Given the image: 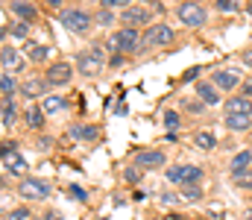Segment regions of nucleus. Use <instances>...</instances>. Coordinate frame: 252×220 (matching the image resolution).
<instances>
[{
    "mask_svg": "<svg viewBox=\"0 0 252 220\" xmlns=\"http://www.w3.org/2000/svg\"><path fill=\"white\" fill-rule=\"evenodd\" d=\"M0 59H3V65H6V68H21V65H18L21 59H18V53H15L9 44H3V50H0Z\"/></svg>",
    "mask_w": 252,
    "mask_h": 220,
    "instance_id": "nucleus-22",
    "label": "nucleus"
},
{
    "mask_svg": "<svg viewBox=\"0 0 252 220\" xmlns=\"http://www.w3.org/2000/svg\"><path fill=\"white\" fill-rule=\"evenodd\" d=\"M27 56H30L32 62H44V59L50 56V50L41 47V44H35V41H27Z\"/></svg>",
    "mask_w": 252,
    "mask_h": 220,
    "instance_id": "nucleus-19",
    "label": "nucleus"
},
{
    "mask_svg": "<svg viewBox=\"0 0 252 220\" xmlns=\"http://www.w3.org/2000/svg\"><path fill=\"white\" fill-rule=\"evenodd\" d=\"M47 3H50V6H59V3H62V0H47Z\"/></svg>",
    "mask_w": 252,
    "mask_h": 220,
    "instance_id": "nucleus-44",
    "label": "nucleus"
},
{
    "mask_svg": "<svg viewBox=\"0 0 252 220\" xmlns=\"http://www.w3.org/2000/svg\"><path fill=\"white\" fill-rule=\"evenodd\" d=\"M0 88H3V100H12V94L18 91V82H15L9 73H3V76H0Z\"/></svg>",
    "mask_w": 252,
    "mask_h": 220,
    "instance_id": "nucleus-23",
    "label": "nucleus"
},
{
    "mask_svg": "<svg viewBox=\"0 0 252 220\" xmlns=\"http://www.w3.org/2000/svg\"><path fill=\"white\" fill-rule=\"evenodd\" d=\"M241 91H244V97H252V76L244 79V88H241Z\"/></svg>",
    "mask_w": 252,
    "mask_h": 220,
    "instance_id": "nucleus-39",
    "label": "nucleus"
},
{
    "mask_svg": "<svg viewBox=\"0 0 252 220\" xmlns=\"http://www.w3.org/2000/svg\"><path fill=\"white\" fill-rule=\"evenodd\" d=\"M76 65H79V71L85 73V76H94V73L100 71V65H106V47L94 44V47L82 50L79 59H76Z\"/></svg>",
    "mask_w": 252,
    "mask_h": 220,
    "instance_id": "nucleus-1",
    "label": "nucleus"
},
{
    "mask_svg": "<svg viewBox=\"0 0 252 220\" xmlns=\"http://www.w3.org/2000/svg\"><path fill=\"white\" fill-rule=\"evenodd\" d=\"M70 197L85 203V200H88V191H85V188H79V185H70Z\"/></svg>",
    "mask_w": 252,
    "mask_h": 220,
    "instance_id": "nucleus-34",
    "label": "nucleus"
},
{
    "mask_svg": "<svg viewBox=\"0 0 252 220\" xmlns=\"http://www.w3.org/2000/svg\"><path fill=\"white\" fill-rule=\"evenodd\" d=\"M15 118H18L15 103H12V100H3V126H12V124H15Z\"/></svg>",
    "mask_w": 252,
    "mask_h": 220,
    "instance_id": "nucleus-25",
    "label": "nucleus"
},
{
    "mask_svg": "<svg viewBox=\"0 0 252 220\" xmlns=\"http://www.w3.org/2000/svg\"><path fill=\"white\" fill-rule=\"evenodd\" d=\"M3 167L12 173V176H27V161L15 153V147H3Z\"/></svg>",
    "mask_w": 252,
    "mask_h": 220,
    "instance_id": "nucleus-5",
    "label": "nucleus"
},
{
    "mask_svg": "<svg viewBox=\"0 0 252 220\" xmlns=\"http://www.w3.org/2000/svg\"><path fill=\"white\" fill-rule=\"evenodd\" d=\"M41 109H44V112H62V109H67V100L50 94V97H44V106H41Z\"/></svg>",
    "mask_w": 252,
    "mask_h": 220,
    "instance_id": "nucleus-21",
    "label": "nucleus"
},
{
    "mask_svg": "<svg viewBox=\"0 0 252 220\" xmlns=\"http://www.w3.org/2000/svg\"><path fill=\"white\" fill-rule=\"evenodd\" d=\"M70 135L79 138V141H94L100 135V129L97 126H70Z\"/></svg>",
    "mask_w": 252,
    "mask_h": 220,
    "instance_id": "nucleus-17",
    "label": "nucleus"
},
{
    "mask_svg": "<svg viewBox=\"0 0 252 220\" xmlns=\"http://www.w3.org/2000/svg\"><path fill=\"white\" fill-rule=\"evenodd\" d=\"M44 85H50V82H44V79L32 76V79H27V82L21 85V91H24L27 97H38V94H44Z\"/></svg>",
    "mask_w": 252,
    "mask_h": 220,
    "instance_id": "nucleus-15",
    "label": "nucleus"
},
{
    "mask_svg": "<svg viewBox=\"0 0 252 220\" xmlns=\"http://www.w3.org/2000/svg\"><path fill=\"white\" fill-rule=\"evenodd\" d=\"M9 9H12V15H15V18H21V21H27V24H32V21L38 18L35 6H32V3H27V0H12V3H9Z\"/></svg>",
    "mask_w": 252,
    "mask_h": 220,
    "instance_id": "nucleus-10",
    "label": "nucleus"
},
{
    "mask_svg": "<svg viewBox=\"0 0 252 220\" xmlns=\"http://www.w3.org/2000/svg\"><path fill=\"white\" fill-rule=\"evenodd\" d=\"M97 220H109V218H97Z\"/></svg>",
    "mask_w": 252,
    "mask_h": 220,
    "instance_id": "nucleus-46",
    "label": "nucleus"
},
{
    "mask_svg": "<svg viewBox=\"0 0 252 220\" xmlns=\"http://www.w3.org/2000/svg\"><path fill=\"white\" fill-rule=\"evenodd\" d=\"M129 3H132V0H100L103 9H112V6H124V9H129Z\"/></svg>",
    "mask_w": 252,
    "mask_h": 220,
    "instance_id": "nucleus-35",
    "label": "nucleus"
},
{
    "mask_svg": "<svg viewBox=\"0 0 252 220\" xmlns=\"http://www.w3.org/2000/svg\"><path fill=\"white\" fill-rule=\"evenodd\" d=\"M126 21V27H141V24H150V12L147 9H141V6H129L124 9V15H121Z\"/></svg>",
    "mask_w": 252,
    "mask_h": 220,
    "instance_id": "nucleus-11",
    "label": "nucleus"
},
{
    "mask_svg": "<svg viewBox=\"0 0 252 220\" xmlns=\"http://www.w3.org/2000/svg\"><path fill=\"white\" fill-rule=\"evenodd\" d=\"M109 65H112V68H121V65H124V53H115V56L109 59Z\"/></svg>",
    "mask_w": 252,
    "mask_h": 220,
    "instance_id": "nucleus-38",
    "label": "nucleus"
},
{
    "mask_svg": "<svg viewBox=\"0 0 252 220\" xmlns=\"http://www.w3.org/2000/svg\"><path fill=\"white\" fill-rule=\"evenodd\" d=\"M250 15H252V6H250Z\"/></svg>",
    "mask_w": 252,
    "mask_h": 220,
    "instance_id": "nucleus-47",
    "label": "nucleus"
},
{
    "mask_svg": "<svg viewBox=\"0 0 252 220\" xmlns=\"http://www.w3.org/2000/svg\"><path fill=\"white\" fill-rule=\"evenodd\" d=\"M244 220H252V209H250V212H247V215H244Z\"/></svg>",
    "mask_w": 252,
    "mask_h": 220,
    "instance_id": "nucleus-45",
    "label": "nucleus"
},
{
    "mask_svg": "<svg viewBox=\"0 0 252 220\" xmlns=\"http://www.w3.org/2000/svg\"><path fill=\"white\" fill-rule=\"evenodd\" d=\"M115 21V15H112V9H100L97 15H94V24H100V27H109Z\"/></svg>",
    "mask_w": 252,
    "mask_h": 220,
    "instance_id": "nucleus-30",
    "label": "nucleus"
},
{
    "mask_svg": "<svg viewBox=\"0 0 252 220\" xmlns=\"http://www.w3.org/2000/svg\"><path fill=\"white\" fill-rule=\"evenodd\" d=\"M124 179H126V182H129V185H135V182L141 179V167H138V164H135V167H126Z\"/></svg>",
    "mask_w": 252,
    "mask_h": 220,
    "instance_id": "nucleus-33",
    "label": "nucleus"
},
{
    "mask_svg": "<svg viewBox=\"0 0 252 220\" xmlns=\"http://www.w3.org/2000/svg\"><path fill=\"white\" fill-rule=\"evenodd\" d=\"M115 41H118V47H121V53H135L138 50V30L135 27H124L118 35H115Z\"/></svg>",
    "mask_w": 252,
    "mask_h": 220,
    "instance_id": "nucleus-7",
    "label": "nucleus"
},
{
    "mask_svg": "<svg viewBox=\"0 0 252 220\" xmlns=\"http://www.w3.org/2000/svg\"><path fill=\"white\" fill-rule=\"evenodd\" d=\"M30 218V212H27V209H18V212H12V215H9V220H27Z\"/></svg>",
    "mask_w": 252,
    "mask_h": 220,
    "instance_id": "nucleus-37",
    "label": "nucleus"
},
{
    "mask_svg": "<svg viewBox=\"0 0 252 220\" xmlns=\"http://www.w3.org/2000/svg\"><path fill=\"white\" fill-rule=\"evenodd\" d=\"M235 185H238V188H247V191H252V173H250V170L235 173Z\"/></svg>",
    "mask_w": 252,
    "mask_h": 220,
    "instance_id": "nucleus-29",
    "label": "nucleus"
},
{
    "mask_svg": "<svg viewBox=\"0 0 252 220\" xmlns=\"http://www.w3.org/2000/svg\"><path fill=\"white\" fill-rule=\"evenodd\" d=\"M164 126H167L170 132H176V126H179V115H176V112H164Z\"/></svg>",
    "mask_w": 252,
    "mask_h": 220,
    "instance_id": "nucleus-32",
    "label": "nucleus"
},
{
    "mask_svg": "<svg viewBox=\"0 0 252 220\" xmlns=\"http://www.w3.org/2000/svg\"><path fill=\"white\" fill-rule=\"evenodd\" d=\"M176 15H179V21H182L185 27H202V24H205V9H202L199 3H190V0L176 9Z\"/></svg>",
    "mask_w": 252,
    "mask_h": 220,
    "instance_id": "nucleus-3",
    "label": "nucleus"
},
{
    "mask_svg": "<svg viewBox=\"0 0 252 220\" xmlns=\"http://www.w3.org/2000/svg\"><path fill=\"white\" fill-rule=\"evenodd\" d=\"M223 112L226 115H252V103L250 97H232V100H226V106H223Z\"/></svg>",
    "mask_w": 252,
    "mask_h": 220,
    "instance_id": "nucleus-12",
    "label": "nucleus"
},
{
    "mask_svg": "<svg viewBox=\"0 0 252 220\" xmlns=\"http://www.w3.org/2000/svg\"><path fill=\"white\" fill-rule=\"evenodd\" d=\"M135 164H138L141 170L161 167V164H164V153H158V150H144V153H138V156H135Z\"/></svg>",
    "mask_w": 252,
    "mask_h": 220,
    "instance_id": "nucleus-9",
    "label": "nucleus"
},
{
    "mask_svg": "<svg viewBox=\"0 0 252 220\" xmlns=\"http://www.w3.org/2000/svg\"><path fill=\"white\" fill-rule=\"evenodd\" d=\"M196 97H199L205 106H217V103H220V91H217L214 82H199V85H196Z\"/></svg>",
    "mask_w": 252,
    "mask_h": 220,
    "instance_id": "nucleus-13",
    "label": "nucleus"
},
{
    "mask_svg": "<svg viewBox=\"0 0 252 220\" xmlns=\"http://www.w3.org/2000/svg\"><path fill=\"white\" fill-rule=\"evenodd\" d=\"M167 182H173V185H185V167H167Z\"/></svg>",
    "mask_w": 252,
    "mask_h": 220,
    "instance_id": "nucleus-26",
    "label": "nucleus"
},
{
    "mask_svg": "<svg viewBox=\"0 0 252 220\" xmlns=\"http://www.w3.org/2000/svg\"><path fill=\"white\" fill-rule=\"evenodd\" d=\"M193 144L199 147V150H214L217 138H214L211 132H196V135H193Z\"/></svg>",
    "mask_w": 252,
    "mask_h": 220,
    "instance_id": "nucleus-24",
    "label": "nucleus"
},
{
    "mask_svg": "<svg viewBox=\"0 0 252 220\" xmlns=\"http://www.w3.org/2000/svg\"><path fill=\"white\" fill-rule=\"evenodd\" d=\"M18 194L27 200H44V197H50V185L44 179H24L18 185Z\"/></svg>",
    "mask_w": 252,
    "mask_h": 220,
    "instance_id": "nucleus-4",
    "label": "nucleus"
},
{
    "mask_svg": "<svg viewBox=\"0 0 252 220\" xmlns=\"http://www.w3.org/2000/svg\"><path fill=\"white\" fill-rule=\"evenodd\" d=\"M244 62H250V65H252V50H247V53H244Z\"/></svg>",
    "mask_w": 252,
    "mask_h": 220,
    "instance_id": "nucleus-43",
    "label": "nucleus"
},
{
    "mask_svg": "<svg viewBox=\"0 0 252 220\" xmlns=\"http://www.w3.org/2000/svg\"><path fill=\"white\" fill-rule=\"evenodd\" d=\"M59 21H62L70 32H76V35L88 32V27L94 24V21H91V15H88V12H82V9H64L62 15H59Z\"/></svg>",
    "mask_w": 252,
    "mask_h": 220,
    "instance_id": "nucleus-2",
    "label": "nucleus"
},
{
    "mask_svg": "<svg viewBox=\"0 0 252 220\" xmlns=\"http://www.w3.org/2000/svg\"><path fill=\"white\" fill-rule=\"evenodd\" d=\"M15 38H27V32H30V24L27 21H18V24H12V30H9Z\"/></svg>",
    "mask_w": 252,
    "mask_h": 220,
    "instance_id": "nucleus-31",
    "label": "nucleus"
},
{
    "mask_svg": "<svg viewBox=\"0 0 252 220\" xmlns=\"http://www.w3.org/2000/svg\"><path fill=\"white\" fill-rule=\"evenodd\" d=\"M27 124H30L32 129H41V126H44V109H38V106L27 109Z\"/></svg>",
    "mask_w": 252,
    "mask_h": 220,
    "instance_id": "nucleus-20",
    "label": "nucleus"
},
{
    "mask_svg": "<svg viewBox=\"0 0 252 220\" xmlns=\"http://www.w3.org/2000/svg\"><path fill=\"white\" fill-rule=\"evenodd\" d=\"M144 41H147V44H170V41H173V30L164 27V24H153V27L144 32Z\"/></svg>",
    "mask_w": 252,
    "mask_h": 220,
    "instance_id": "nucleus-6",
    "label": "nucleus"
},
{
    "mask_svg": "<svg viewBox=\"0 0 252 220\" xmlns=\"http://www.w3.org/2000/svg\"><path fill=\"white\" fill-rule=\"evenodd\" d=\"M217 9L220 12H232L235 9V0H217Z\"/></svg>",
    "mask_w": 252,
    "mask_h": 220,
    "instance_id": "nucleus-36",
    "label": "nucleus"
},
{
    "mask_svg": "<svg viewBox=\"0 0 252 220\" xmlns=\"http://www.w3.org/2000/svg\"><path fill=\"white\" fill-rule=\"evenodd\" d=\"M250 164H252V153H250V150H241V153H235V158H232V170H235V173L247 170Z\"/></svg>",
    "mask_w": 252,
    "mask_h": 220,
    "instance_id": "nucleus-18",
    "label": "nucleus"
},
{
    "mask_svg": "<svg viewBox=\"0 0 252 220\" xmlns=\"http://www.w3.org/2000/svg\"><path fill=\"white\" fill-rule=\"evenodd\" d=\"M47 220H62V215H56V212H50V215H47Z\"/></svg>",
    "mask_w": 252,
    "mask_h": 220,
    "instance_id": "nucleus-42",
    "label": "nucleus"
},
{
    "mask_svg": "<svg viewBox=\"0 0 252 220\" xmlns=\"http://www.w3.org/2000/svg\"><path fill=\"white\" fill-rule=\"evenodd\" d=\"M250 124H252V115H226V126L229 129H250Z\"/></svg>",
    "mask_w": 252,
    "mask_h": 220,
    "instance_id": "nucleus-16",
    "label": "nucleus"
},
{
    "mask_svg": "<svg viewBox=\"0 0 252 220\" xmlns=\"http://www.w3.org/2000/svg\"><path fill=\"white\" fill-rule=\"evenodd\" d=\"M70 79H73V68H70L67 62L50 65V71H47V82H50V85H67Z\"/></svg>",
    "mask_w": 252,
    "mask_h": 220,
    "instance_id": "nucleus-8",
    "label": "nucleus"
},
{
    "mask_svg": "<svg viewBox=\"0 0 252 220\" xmlns=\"http://www.w3.org/2000/svg\"><path fill=\"white\" fill-rule=\"evenodd\" d=\"M214 85L223 88V91H232V88L241 85V73L238 71H217L214 73Z\"/></svg>",
    "mask_w": 252,
    "mask_h": 220,
    "instance_id": "nucleus-14",
    "label": "nucleus"
},
{
    "mask_svg": "<svg viewBox=\"0 0 252 220\" xmlns=\"http://www.w3.org/2000/svg\"><path fill=\"white\" fill-rule=\"evenodd\" d=\"M202 106H205L202 100H199V103H188V109H190V112H202Z\"/></svg>",
    "mask_w": 252,
    "mask_h": 220,
    "instance_id": "nucleus-40",
    "label": "nucleus"
},
{
    "mask_svg": "<svg viewBox=\"0 0 252 220\" xmlns=\"http://www.w3.org/2000/svg\"><path fill=\"white\" fill-rule=\"evenodd\" d=\"M196 73H199V68H190V71H185V79H193Z\"/></svg>",
    "mask_w": 252,
    "mask_h": 220,
    "instance_id": "nucleus-41",
    "label": "nucleus"
},
{
    "mask_svg": "<svg viewBox=\"0 0 252 220\" xmlns=\"http://www.w3.org/2000/svg\"><path fill=\"white\" fill-rule=\"evenodd\" d=\"M199 179H202V170L193 164H185V185H199Z\"/></svg>",
    "mask_w": 252,
    "mask_h": 220,
    "instance_id": "nucleus-27",
    "label": "nucleus"
},
{
    "mask_svg": "<svg viewBox=\"0 0 252 220\" xmlns=\"http://www.w3.org/2000/svg\"><path fill=\"white\" fill-rule=\"evenodd\" d=\"M182 197L190 200V203H196V200H202V188L199 185H182Z\"/></svg>",
    "mask_w": 252,
    "mask_h": 220,
    "instance_id": "nucleus-28",
    "label": "nucleus"
}]
</instances>
